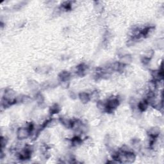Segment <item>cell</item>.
Returning a JSON list of instances; mask_svg holds the SVG:
<instances>
[{
    "label": "cell",
    "instance_id": "obj_1",
    "mask_svg": "<svg viewBox=\"0 0 164 164\" xmlns=\"http://www.w3.org/2000/svg\"><path fill=\"white\" fill-rule=\"evenodd\" d=\"M120 99L119 96H112L110 97H108L107 102V112L108 113L113 112L117 108H118L120 103Z\"/></svg>",
    "mask_w": 164,
    "mask_h": 164
},
{
    "label": "cell",
    "instance_id": "obj_2",
    "mask_svg": "<svg viewBox=\"0 0 164 164\" xmlns=\"http://www.w3.org/2000/svg\"><path fill=\"white\" fill-rule=\"evenodd\" d=\"M31 135V131L29 129L23 126L19 127L17 129L16 131V136L18 140H24L30 137Z\"/></svg>",
    "mask_w": 164,
    "mask_h": 164
},
{
    "label": "cell",
    "instance_id": "obj_3",
    "mask_svg": "<svg viewBox=\"0 0 164 164\" xmlns=\"http://www.w3.org/2000/svg\"><path fill=\"white\" fill-rule=\"evenodd\" d=\"M133 61V57L130 54H124L119 57V63L124 66H128Z\"/></svg>",
    "mask_w": 164,
    "mask_h": 164
},
{
    "label": "cell",
    "instance_id": "obj_4",
    "mask_svg": "<svg viewBox=\"0 0 164 164\" xmlns=\"http://www.w3.org/2000/svg\"><path fill=\"white\" fill-rule=\"evenodd\" d=\"M160 134V129L158 126H153L149 128L147 131V135L150 138H157Z\"/></svg>",
    "mask_w": 164,
    "mask_h": 164
},
{
    "label": "cell",
    "instance_id": "obj_5",
    "mask_svg": "<svg viewBox=\"0 0 164 164\" xmlns=\"http://www.w3.org/2000/svg\"><path fill=\"white\" fill-rule=\"evenodd\" d=\"M72 120L73 119H69V118L66 116H62L60 117L59 118V121L60 123L63 125V126L67 128V129H71V124H72Z\"/></svg>",
    "mask_w": 164,
    "mask_h": 164
},
{
    "label": "cell",
    "instance_id": "obj_6",
    "mask_svg": "<svg viewBox=\"0 0 164 164\" xmlns=\"http://www.w3.org/2000/svg\"><path fill=\"white\" fill-rule=\"evenodd\" d=\"M78 97L80 102L82 104H87L89 101H91V100H90L89 93L87 92H80L78 94Z\"/></svg>",
    "mask_w": 164,
    "mask_h": 164
},
{
    "label": "cell",
    "instance_id": "obj_7",
    "mask_svg": "<svg viewBox=\"0 0 164 164\" xmlns=\"http://www.w3.org/2000/svg\"><path fill=\"white\" fill-rule=\"evenodd\" d=\"M71 73L67 71H63L60 73L59 75H58V80H59V81H69L70 78H71Z\"/></svg>",
    "mask_w": 164,
    "mask_h": 164
},
{
    "label": "cell",
    "instance_id": "obj_8",
    "mask_svg": "<svg viewBox=\"0 0 164 164\" xmlns=\"http://www.w3.org/2000/svg\"><path fill=\"white\" fill-rule=\"evenodd\" d=\"M124 156H125V163L134 162L136 158V154L134 151H131L127 153H124Z\"/></svg>",
    "mask_w": 164,
    "mask_h": 164
},
{
    "label": "cell",
    "instance_id": "obj_9",
    "mask_svg": "<svg viewBox=\"0 0 164 164\" xmlns=\"http://www.w3.org/2000/svg\"><path fill=\"white\" fill-rule=\"evenodd\" d=\"M154 54H155L154 50L151 49H148L144 52L141 58H143V59H145V60L150 61L152 59V58L153 57Z\"/></svg>",
    "mask_w": 164,
    "mask_h": 164
},
{
    "label": "cell",
    "instance_id": "obj_10",
    "mask_svg": "<svg viewBox=\"0 0 164 164\" xmlns=\"http://www.w3.org/2000/svg\"><path fill=\"white\" fill-rule=\"evenodd\" d=\"M96 107L101 112H107V102L106 101L99 99L96 102Z\"/></svg>",
    "mask_w": 164,
    "mask_h": 164
},
{
    "label": "cell",
    "instance_id": "obj_11",
    "mask_svg": "<svg viewBox=\"0 0 164 164\" xmlns=\"http://www.w3.org/2000/svg\"><path fill=\"white\" fill-rule=\"evenodd\" d=\"M89 96L90 100L97 102V101L99 100L100 93L99 92V91H97V90H94V91H93L89 93Z\"/></svg>",
    "mask_w": 164,
    "mask_h": 164
},
{
    "label": "cell",
    "instance_id": "obj_12",
    "mask_svg": "<svg viewBox=\"0 0 164 164\" xmlns=\"http://www.w3.org/2000/svg\"><path fill=\"white\" fill-rule=\"evenodd\" d=\"M60 111V107L58 104H53L49 108V113L52 115L57 114Z\"/></svg>",
    "mask_w": 164,
    "mask_h": 164
},
{
    "label": "cell",
    "instance_id": "obj_13",
    "mask_svg": "<svg viewBox=\"0 0 164 164\" xmlns=\"http://www.w3.org/2000/svg\"><path fill=\"white\" fill-rule=\"evenodd\" d=\"M119 150H120V151H121L122 153H129V152L134 151L132 148H131L128 145H123L121 147H120Z\"/></svg>",
    "mask_w": 164,
    "mask_h": 164
},
{
    "label": "cell",
    "instance_id": "obj_14",
    "mask_svg": "<svg viewBox=\"0 0 164 164\" xmlns=\"http://www.w3.org/2000/svg\"><path fill=\"white\" fill-rule=\"evenodd\" d=\"M0 145H1V149H4L6 147L8 144V139L5 136H1V141H0Z\"/></svg>",
    "mask_w": 164,
    "mask_h": 164
},
{
    "label": "cell",
    "instance_id": "obj_15",
    "mask_svg": "<svg viewBox=\"0 0 164 164\" xmlns=\"http://www.w3.org/2000/svg\"><path fill=\"white\" fill-rule=\"evenodd\" d=\"M103 6L99 2H96V3L94 5V10L97 13H100L103 11Z\"/></svg>",
    "mask_w": 164,
    "mask_h": 164
},
{
    "label": "cell",
    "instance_id": "obj_16",
    "mask_svg": "<svg viewBox=\"0 0 164 164\" xmlns=\"http://www.w3.org/2000/svg\"><path fill=\"white\" fill-rule=\"evenodd\" d=\"M156 47L158 49H161L163 48L164 46V42H163V38H159L157 41H156Z\"/></svg>",
    "mask_w": 164,
    "mask_h": 164
}]
</instances>
